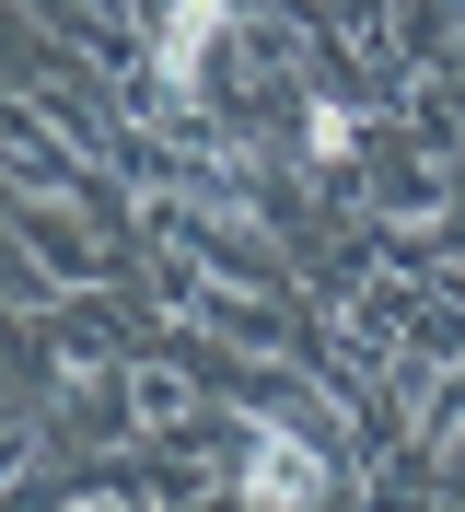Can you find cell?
I'll return each mask as SVG.
<instances>
[{
  "instance_id": "6da1fadb",
  "label": "cell",
  "mask_w": 465,
  "mask_h": 512,
  "mask_svg": "<svg viewBox=\"0 0 465 512\" xmlns=\"http://www.w3.org/2000/svg\"><path fill=\"white\" fill-rule=\"evenodd\" d=\"M303 489H326V466H314L291 431H256V454H245V501H303Z\"/></svg>"
},
{
  "instance_id": "7a4b0ae2",
  "label": "cell",
  "mask_w": 465,
  "mask_h": 512,
  "mask_svg": "<svg viewBox=\"0 0 465 512\" xmlns=\"http://www.w3.org/2000/svg\"><path fill=\"white\" fill-rule=\"evenodd\" d=\"M233 0H175V24H163V94H198V59H210V35Z\"/></svg>"
},
{
  "instance_id": "3957f363",
  "label": "cell",
  "mask_w": 465,
  "mask_h": 512,
  "mask_svg": "<svg viewBox=\"0 0 465 512\" xmlns=\"http://www.w3.org/2000/svg\"><path fill=\"white\" fill-rule=\"evenodd\" d=\"M303 140H314V163H349V152H361V140H349V117H338V105H314V117H303Z\"/></svg>"
}]
</instances>
